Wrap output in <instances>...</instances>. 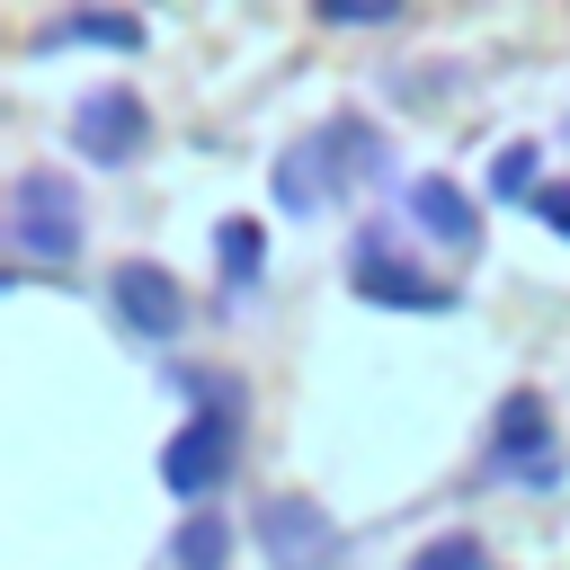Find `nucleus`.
<instances>
[{
	"label": "nucleus",
	"mask_w": 570,
	"mask_h": 570,
	"mask_svg": "<svg viewBox=\"0 0 570 570\" xmlns=\"http://www.w3.org/2000/svg\"><path fill=\"white\" fill-rule=\"evenodd\" d=\"M383 160V142L365 134V125H321V134H303L285 160H276V205L285 214H321L330 196H338V178L347 169H374Z\"/></svg>",
	"instance_id": "nucleus-1"
},
{
	"label": "nucleus",
	"mask_w": 570,
	"mask_h": 570,
	"mask_svg": "<svg viewBox=\"0 0 570 570\" xmlns=\"http://www.w3.org/2000/svg\"><path fill=\"white\" fill-rule=\"evenodd\" d=\"M232 463H240V419H187L169 445H160V481H169V499H187L196 517H205V499L232 481Z\"/></svg>",
	"instance_id": "nucleus-2"
},
{
	"label": "nucleus",
	"mask_w": 570,
	"mask_h": 570,
	"mask_svg": "<svg viewBox=\"0 0 570 570\" xmlns=\"http://www.w3.org/2000/svg\"><path fill=\"white\" fill-rule=\"evenodd\" d=\"M9 240H18V258H71L80 249V196H71V178L27 169L9 187Z\"/></svg>",
	"instance_id": "nucleus-3"
},
{
	"label": "nucleus",
	"mask_w": 570,
	"mask_h": 570,
	"mask_svg": "<svg viewBox=\"0 0 570 570\" xmlns=\"http://www.w3.org/2000/svg\"><path fill=\"white\" fill-rule=\"evenodd\" d=\"M258 543H267V570H347V543H338L330 508L303 499V490L258 508Z\"/></svg>",
	"instance_id": "nucleus-4"
},
{
	"label": "nucleus",
	"mask_w": 570,
	"mask_h": 570,
	"mask_svg": "<svg viewBox=\"0 0 570 570\" xmlns=\"http://www.w3.org/2000/svg\"><path fill=\"white\" fill-rule=\"evenodd\" d=\"M71 142H80V160L125 169L134 142H142V98H134V89H89V98L71 107Z\"/></svg>",
	"instance_id": "nucleus-5"
},
{
	"label": "nucleus",
	"mask_w": 570,
	"mask_h": 570,
	"mask_svg": "<svg viewBox=\"0 0 570 570\" xmlns=\"http://www.w3.org/2000/svg\"><path fill=\"white\" fill-rule=\"evenodd\" d=\"M116 312H125L151 347H169V338L187 330V294H178V285H169V267H151V258L116 267Z\"/></svg>",
	"instance_id": "nucleus-6"
},
{
	"label": "nucleus",
	"mask_w": 570,
	"mask_h": 570,
	"mask_svg": "<svg viewBox=\"0 0 570 570\" xmlns=\"http://www.w3.org/2000/svg\"><path fill=\"white\" fill-rule=\"evenodd\" d=\"M490 454H499V472H525L534 490L552 481V419H543V392H508V401H499Z\"/></svg>",
	"instance_id": "nucleus-7"
},
{
	"label": "nucleus",
	"mask_w": 570,
	"mask_h": 570,
	"mask_svg": "<svg viewBox=\"0 0 570 570\" xmlns=\"http://www.w3.org/2000/svg\"><path fill=\"white\" fill-rule=\"evenodd\" d=\"M356 258H365V267H356V294H365V303H392V312H445V303H454V294L428 285L419 267H392V258H383V232H365Z\"/></svg>",
	"instance_id": "nucleus-8"
},
{
	"label": "nucleus",
	"mask_w": 570,
	"mask_h": 570,
	"mask_svg": "<svg viewBox=\"0 0 570 570\" xmlns=\"http://www.w3.org/2000/svg\"><path fill=\"white\" fill-rule=\"evenodd\" d=\"M410 223H419L428 240H445V249H472V240H481V214L463 205L454 178H419V187H410Z\"/></svg>",
	"instance_id": "nucleus-9"
},
{
	"label": "nucleus",
	"mask_w": 570,
	"mask_h": 570,
	"mask_svg": "<svg viewBox=\"0 0 570 570\" xmlns=\"http://www.w3.org/2000/svg\"><path fill=\"white\" fill-rule=\"evenodd\" d=\"M169 552H178V570H223V552H232V525H223V517H187Z\"/></svg>",
	"instance_id": "nucleus-10"
},
{
	"label": "nucleus",
	"mask_w": 570,
	"mask_h": 570,
	"mask_svg": "<svg viewBox=\"0 0 570 570\" xmlns=\"http://www.w3.org/2000/svg\"><path fill=\"white\" fill-rule=\"evenodd\" d=\"M214 249H223L232 285H258V258H267V249H258V223H223V232H214Z\"/></svg>",
	"instance_id": "nucleus-11"
},
{
	"label": "nucleus",
	"mask_w": 570,
	"mask_h": 570,
	"mask_svg": "<svg viewBox=\"0 0 570 570\" xmlns=\"http://www.w3.org/2000/svg\"><path fill=\"white\" fill-rule=\"evenodd\" d=\"M62 36H89V45H142V18H107V9H80V18H62Z\"/></svg>",
	"instance_id": "nucleus-12"
},
{
	"label": "nucleus",
	"mask_w": 570,
	"mask_h": 570,
	"mask_svg": "<svg viewBox=\"0 0 570 570\" xmlns=\"http://www.w3.org/2000/svg\"><path fill=\"white\" fill-rule=\"evenodd\" d=\"M490 196H525V205L543 196V187H534V142H517V151L490 160Z\"/></svg>",
	"instance_id": "nucleus-13"
},
{
	"label": "nucleus",
	"mask_w": 570,
	"mask_h": 570,
	"mask_svg": "<svg viewBox=\"0 0 570 570\" xmlns=\"http://www.w3.org/2000/svg\"><path fill=\"white\" fill-rule=\"evenodd\" d=\"M410 570H481V543L472 534H436V543H419Z\"/></svg>",
	"instance_id": "nucleus-14"
},
{
	"label": "nucleus",
	"mask_w": 570,
	"mask_h": 570,
	"mask_svg": "<svg viewBox=\"0 0 570 570\" xmlns=\"http://www.w3.org/2000/svg\"><path fill=\"white\" fill-rule=\"evenodd\" d=\"M534 214H543L552 232H570V187H543V196H534Z\"/></svg>",
	"instance_id": "nucleus-15"
}]
</instances>
